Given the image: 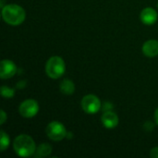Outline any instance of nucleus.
Masks as SVG:
<instances>
[{
  "label": "nucleus",
  "mask_w": 158,
  "mask_h": 158,
  "mask_svg": "<svg viewBox=\"0 0 158 158\" xmlns=\"http://www.w3.org/2000/svg\"><path fill=\"white\" fill-rule=\"evenodd\" d=\"M143 52L148 57H155L158 56V41L148 40L143 45Z\"/></svg>",
  "instance_id": "10"
},
{
  "label": "nucleus",
  "mask_w": 158,
  "mask_h": 158,
  "mask_svg": "<svg viewBox=\"0 0 158 158\" xmlns=\"http://www.w3.org/2000/svg\"><path fill=\"white\" fill-rule=\"evenodd\" d=\"M60 91L62 94H67V95L72 94L75 91V85L73 81L68 79H65L64 81H62L60 83Z\"/></svg>",
  "instance_id": "11"
},
{
  "label": "nucleus",
  "mask_w": 158,
  "mask_h": 158,
  "mask_svg": "<svg viewBox=\"0 0 158 158\" xmlns=\"http://www.w3.org/2000/svg\"><path fill=\"white\" fill-rule=\"evenodd\" d=\"M9 145V138L8 135L4 131H1V142H0V146H1V151L4 152Z\"/></svg>",
  "instance_id": "13"
},
{
  "label": "nucleus",
  "mask_w": 158,
  "mask_h": 158,
  "mask_svg": "<svg viewBox=\"0 0 158 158\" xmlns=\"http://www.w3.org/2000/svg\"><path fill=\"white\" fill-rule=\"evenodd\" d=\"M151 157L158 158V147H155L151 150Z\"/></svg>",
  "instance_id": "15"
},
{
  "label": "nucleus",
  "mask_w": 158,
  "mask_h": 158,
  "mask_svg": "<svg viewBox=\"0 0 158 158\" xmlns=\"http://www.w3.org/2000/svg\"><path fill=\"white\" fill-rule=\"evenodd\" d=\"M1 94L3 97H6V98H11L14 96L15 94V91L7 86H2L1 87Z\"/></svg>",
  "instance_id": "14"
},
{
  "label": "nucleus",
  "mask_w": 158,
  "mask_h": 158,
  "mask_svg": "<svg viewBox=\"0 0 158 158\" xmlns=\"http://www.w3.org/2000/svg\"><path fill=\"white\" fill-rule=\"evenodd\" d=\"M19 111L22 117L30 118L36 116L39 111V105L33 99H27L19 105Z\"/></svg>",
  "instance_id": "6"
},
{
  "label": "nucleus",
  "mask_w": 158,
  "mask_h": 158,
  "mask_svg": "<svg viewBox=\"0 0 158 158\" xmlns=\"http://www.w3.org/2000/svg\"><path fill=\"white\" fill-rule=\"evenodd\" d=\"M2 17L7 24L18 26L24 21L26 13L20 6L16 4H9L2 8Z\"/></svg>",
  "instance_id": "2"
},
{
  "label": "nucleus",
  "mask_w": 158,
  "mask_h": 158,
  "mask_svg": "<svg viewBox=\"0 0 158 158\" xmlns=\"http://www.w3.org/2000/svg\"><path fill=\"white\" fill-rule=\"evenodd\" d=\"M16 71H17V67L13 61L8 59H4L1 61V67H0L1 79H9L13 77Z\"/></svg>",
  "instance_id": "7"
},
{
  "label": "nucleus",
  "mask_w": 158,
  "mask_h": 158,
  "mask_svg": "<svg viewBox=\"0 0 158 158\" xmlns=\"http://www.w3.org/2000/svg\"><path fill=\"white\" fill-rule=\"evenodd\" d=\"M66 70V65L64 60L57 56H52L48 59L45 65V72L51 79H58Z\"/></svg>",
  "instance_id": "3"
},
{
  "label": "nucleus",
  "mask_w": 158,
  "mask_h": 158,
  "mask_svg": "<svg viewBox=\"0 0 158 158\" xmlns=\"http://www.w3.org/2000/svg\"><path fill=\"white\" fill-rule=\"evenodd\" d=\"M13 148L16 154L21 157L31 156L35 154L36 151L34 141L31 136L26 134H20L15 139L13 143Z\"/></svg>",
  "instance_id": "1"
},
{
  "label": "nucleus",
  "mask_w": 158,
  "mask_h": 158,
  "mask_svg": "<svg viewBox=\"0 0 158 158\" xmlns=\"http://www.w3.org/2000/svg\"><path fill=\"white\" fill-rule=\"evenodd\" d=\"M155 120H156V123L158 125V108L155 112Z\"/></svg>",
  "instance_id": "17"
},
{
  "label": "nucleus",
  "mask_w": 158,
  "mask_h": 158,
  "mask_svg": "<svg viewBox=\"0 0 158 158\" xmlns=\"http://www.w3.org/2000/svg\"><path fill=\"white\" fill-rule=\"evenodd\" d=\"M1 119H0V124L3 125L5 122H6V114L5 113L4 110H1Z\"/></svg>",
  "instance_id": "16"
},
{
  "label": "nucleus",
  "mask_w": 158,
  "mask_h": 158,
  "mask_svg": "<svg viewBox=\"0 0 158 158\" xmlns=\"http://www.w3.org/2000/svg\"><path fill=\"white\" fill-rule=\"evenodd\" d=\"M81 107L87 114H95L101 108V101L100 99L94 94L85 95L81 100Z\"/></svg>",
  "instance_id": "5"
},
{
  "label": "nucleus",
  "mask_w": 158,
  "mask_h": 158,
  "mask_svg": "<svg viewBox=\"0 0 158 158\" xmlns=\"http://www.w3.org/2000/svg\"><path fill=\"white\" fill-rule=\"evenodd\" d=\"M45 132L48 138L55 142L63 140L67 135V131L65 126L58 121L50 122L46 127Z\"/></svg>",
  "instance_id": "4"
},
{
  "label": "nucleus",
  "mask_w": 158,
  "mask_h": 158,
  "mask_svg": "<svg viewBox=\"0 0 158 158\" xmlns=\"http://www.w3.org/2000/svg\"><path fill=\"white\" fill-rule=\"evenodd\" d=\"M101 120H102L103 125L106 129H109V130L116 128L118 124V115L114 112H111V111H107V112L104 113L102 118H101Z\"/></svg>",
  "instance_id": "9"
},
{
  "label": "nucleus",
  "mask_w": 158,
  "mask_h": 158,
  "mask_svg": "<svg viewBox=\"0 0 158 158\" xmlns=\"http://www.w3.org/2000/svg\"><path fill=\"white\" fill-rule=\"evenodd\" d=\"M157 6H158V5H157Z\"/></svg>",
  "instance_id": "18"
},
{
  "label": "nucleus",
  "mask_w": 158,
  "mask_h": 158,
  "mask_svg": "<svg viewBox=\"0 0 158 158\" xmlns=\"http://www.w3.org/2000/svg\"><path fill=\"white\" fill-rule=\"evenodd\" d=\"M52 152V146L48 143H42L40 144L36 151L35 154L33 155L35 157H45L48 156Z\"/></svg>",
  "instance_id": "12"
},
{
  "label": "nucleus",
  "mask_w": 158,
  "mask_h": 158,
  "mask_svg": "<svg viewBox=\"0 0 158 158\" xmlns=\"http://www.w3.org/2000/svg\"><path fill=\"white\" fill-rule=\"evenodd\" d=\"M141 20L145 25H153L157 19V13L152 7L144 8L140 15Z\"/></svg>",
  "instance_id": "8"
}]
</instances>
